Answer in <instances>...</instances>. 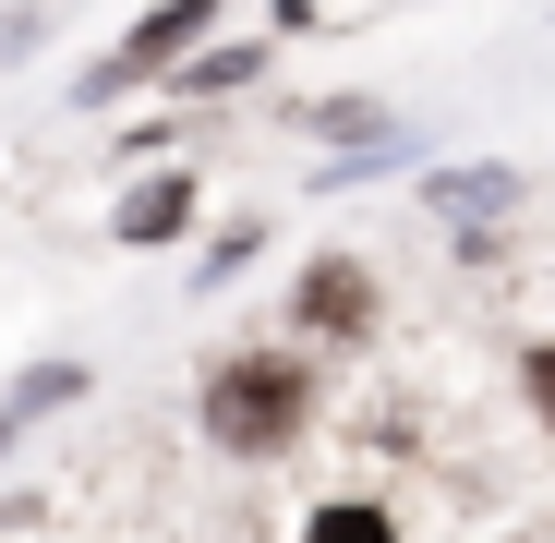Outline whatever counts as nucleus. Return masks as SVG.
Returning <instances> with one entry per match:
<instances>
[{
    "label": "nucleus",
    "instance_id": "0eeeda50",
    "mask_svg": "<svg viewBox=\"0 0 555 543\" xmlns=\"http://www.w3.org/2000/svg\"><path fill=\"white\" fill-rule=\"evenodd\" d=\"M519 387H531V411H543V423H555V338H543V350H531V362H519Z\"/></svg>",
    "mask_w": 555,
    "mask_h": 543
},
{
    "label": "nucleus",
    "instance_id": "f03ea898",
    "mask_svg": "<svg viewBox=\"0 0 555 543\" xmlns=\"http://www.w3.org/2000/svg\"><path fill=\"white\" fill-rule=\"evenodd\" d=\"M206 25H218V0H169V13H145V25H133V37H121V49H109L98 73H85V98H121V85H145V73H169L181 49L206 37Z\"/></svg>",
    "mask_w": 555,
    "mask_h": 543
},
{
    "label": "nucleus",
    "instance_id": "20e7f679",
    "mask_svg": "<svg viewBox=\"0 0 555 543\" xmlns=\"http://www.w3.org/2000/svg\"><path fill=\"white\" fill-rule=\"evenodd\" d=\"M181 218H194V169H157V181H133V194L109 206V230H121V242H169Z\"/></svg>",
    "mask_w": 555,
    "mask_h": 543
},
{
    "label": "nucleus",
    "instance_id": "f257e3e1",
    "mask_svg": "<svg viewBox=\"0 0 555 543\" xmlns=\"http://www.w3.org/2000/svg\"><path fill=\"white\" fill-rule=\"evenodd\" d=\"M194 411H206V447H230V460H278V447L314 423V362H302V350H230Z\"/></svg>",
    "mask_w": 555,
    "mask_h": 543
},
{
    "label": "nucleus",
    "instance_id": "423d86ee",
    "mask_svg": "<svg viewBox=\"0 0 555 543\" xmlns=\"http://www.w3.org/2000/svg\"><path fill=\"white\" fill-rule=\"evenodd\" d=\"M302 543H399V519H387V507H362V495H338V507L302 519Z\"/></svg>",
    "mask_w": 555,
    "mask_h": 543
},
{
    "label": "nucleus",
    "instance_id": "39448f33",
    "mask_svg": "<svg viewBox=\"0 0 555 543\" xmlns=\"http://www.w3.org/2000/svg\"><path fill=\"white\" fill-rule=\"evenodd\" d=\"M254 73H266V49L242 37V49H194V73H169V85L181 98H230V85H254Z\"/></svg>",
    "mask_w": 555,
    "mask_h": 543
},
{
    "label": "nucleus",
    "instance_id": "7ed1b4c3",
    "mask_svg": "<svg viewBox=\"0 0 555 543\" xmlns=\"http://www.w3.org/2000/svg\"><path fill=\"white\" fill-rule=\"evenodd\" d=\"M302 326H338V338H362V326H375V279H362L350 254H326L314 279H302Z\"/></svg>",
    "mask_w": 555,
    "mask_h": 543
}]
</instances>
